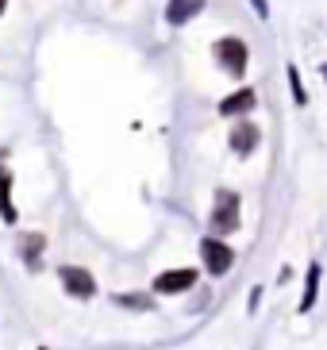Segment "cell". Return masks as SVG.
Listing matches in <instances>:
<instances>
[{"mask_svg":"<svg viewBox=\"0 0 327 350\" xmlns=\"http://www.w3.org/2000/svg\"><path fill=\"white\" fill-rule=\"evenodd\" d=\"M196 285V273L193 269H166V273H158L154 278V293H185V288H193Z\"/></svg>","mask_w":327,"mask_h":350,"instance_id":"5b68a950","label":"cell"},{"mask_svg":"<svg viewBox=\"0 0 327 350\" xmlns=\"http://www.w3.org/2000/svg\"><path fill=\"white\" fill-rule=\"evenodd\" d=\"M123 308H151V297H116Z\"/></svg>","mask_w":327,"mask_h":350,"instance_id":"7c38bea8","label":"cell"},{"mask_svg":"<svg viewBox=\"0 0 327 350\" xmlns=\"http://www.w3.org/2000/svg\"><path fill=\"white\" fill-rule=\"evenodd\" d=\"M62 285H66V293L77 300H89L92 293H96V281H92L89 269L81 266H62Z\"/></svg>","mask_w":327,"mask_h":350,"instance_id":"277c9868","label":"cell"},{"mask_svg":"<svg viewBox=\"0 0 327 350\" xmlns=\"http://www.w3.org/2000/svg\"><path fill=\"white\" fill-rule=\"evenodd\" d=\"M200 258H205V269H208V273H215V278L235 266V254H231V247H224L220 239H205V243H200Z\"/></svg>","mask_w":327,"mask_h":350,"instance_id":"3957f363","label":"cell"},{"mask_svg":"<svg viewBox=\"0 0 327 350\" xmlns=\"http://www.w3.org/2000/svg\"><path fill=\"white\" fill-rule=\"evenodd\" d=\"M254 89H239V93H231L227 100H220V116H239V112H250L254 108Z\"/></svg>","mask_w":327,"mask_h":350,"instance_id":"ba28073f","label":"cell"},{"mask_svg":"<svg viewBox=\"0 0 327 350\" xmlns=\"http://www.w3.org/2000/svg\"><path fill=\"white\" fill-rule=\"evenodd\" d=\"M289 81H293V96H297V104H304V89H300V73L289 70Z\"/></svg>","mask_w":327,"mask_h":350,"instance_id":"4fadbf2b","label":"cell"},{"mask_svg":"<svg viewBox=\"0 0 327 350\" xmlns=\"http://www.w3.org/2000/svg\"><path fill=\"white\" fill-rule=\"evenodd\" d=\"M4 8H8V0H0V12H4Z\"/></svg>","mask_w":327,"mask_h":350,"instance_id":"5bb4252c","label":"cell"},{"mask_svg":"<svg viewBox=\"0 0 327 350\" xmlns=\"http://www.w3.org/2000/svg\"><path fill=\"white\" fill-rule=\"evenodd\" d=\"M200 8H205V0H170V8H166V20L174 23V27H181V23H189Z\"/></svg>","mask_w":327,"mask_h":350,"instance_id":"52a82bcc","label":"cell"},{"mask_svg":"<svg viewBox=\"0 0 327 350\" xmlns=\"http://www.w3.org/2000/svg\"><path fill=\"white\" fill-rule=\"evenodd\" d=\"M212 231L215 235H231L239 231V193H215V204H212Z\"/></svg>","mask_w":327,"mask_h":350,"instance_id":"6da1fadb","label":"cell"},{"mask_svg":"<svg viewBox=\"0 0 327 350\" xmlns=\"http://www.w3.org/2000/svg\"><path fill=\"white\" fill-rule=\"evenodd\" d=\"M258 135H262V131H258L254 124H235V131H231V150L246 158L258 146Z\"/></svg>","mask_w":327,"mask_h":350,"instance_id":"8992f818","label":"cell"},{"mask_svg":"<svg viewBox=\"0 0 327 350\" xmlns=\"http://www.w3.org/2000/svg\"><path fill=\"white\" fill-rule=\"evenodd\" d=\"M246 58H250V54H246V42L243 39H220V42H215V62L224 66L231 77H239V73L246 70Z\"/></svg>","mask_w":327,"mask_h":350,"instance_id":"7a4b0ae2","label":"cell"},{"mask_svg":"<svg viewBox=\"0 0 327 350\" xmlns=\"http://www.w3.org/2000/svg\"><path fill=\"white\" fill-rule=\"evenodd\" d=\"M20 250H23V258H27V266H39V250H42V235H23Z\"/></svg>","mask_w":327,"mask_h":350,"instance_id":"30bf717a","label":"cell"},{"mask_svg":"<svg viewBox=\"0 0 327 350\" xmlns=\"http://www.w3.org/2000/svg\"><path fill=\"white\" fill-rule=\"evenodd\" d=\"M316 281H319V266H312L308 269V293H304V300H300V312L312 308V300H316Z\"/></svg>","mask_w":327,"mask_h":350,"instance_id":"8fae6325","label":"cell"},{"mask_svg":"<svg viewBox=\"0 0 327 350\" xmlns=\"http://www.w3.org/2000/svg\"><path fill=\"white\" fill-rule=\"evenodd\" d=\"M12 177L4 174V170H0V216L4 219H16V208H12Z\"/></svg>","mask_w":327,"mask_h":350,"instance_id":"9c48e42d","label":"cell"}]
</instances>
